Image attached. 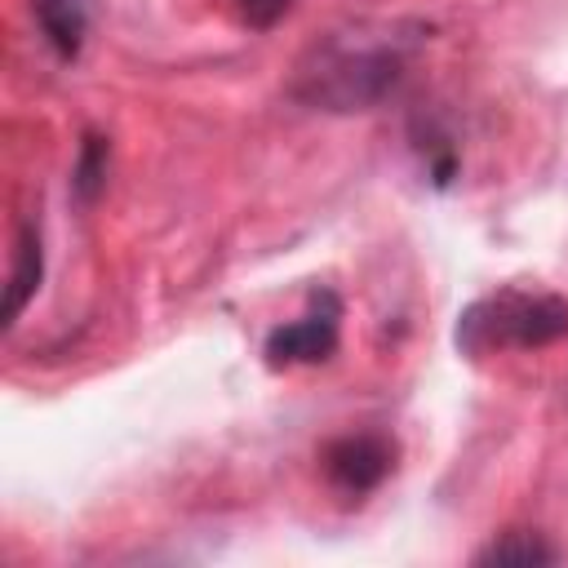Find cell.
Masks as SVG:
<instances>
[{
  "instance_id": "6da1fadb",
  "label": "cell",
  "mask_w": 568,
  "mask_h": 568,
  "mask_svg": "<svg viewBox=\"0 0 568 568\" xmlns=\"http://www.w3.org/2000/svg\"><path fill=\"white\" fill-rule=\"evenodd\" d=\"M422 40L417 22H377L355 31H333L297 67L293 98L315 111H368L404 75Z\"/></svg>"
},
{
  "instance_id": "7a4b0ae2",
  "label": "cell",
  "mask_w": 568,
  "mask_h": 568,
  "mask_svg": "<svg viewBox=\"0 0 568 568\" xmlns=\"http://www.w3.org/2000/svg\"><path fill=\"white\" fill-rule=\"evenodd\" d=\"M453 337L462 355L470 359L493 355V351H537V346L568 337V302L555 293L497 288L457 315Z\"/></svg>"
},
{
  "instance_id": "3957f363",
  "label": "cell",
  "mask_w": 568,
  "mask_h": 568,
  "mask_svg": "<svg viewBox=\"0 0 568 568\" xmlns=\"http://www.w3.org/2000/svg\"><path fill=\"white\" fill-rule=\"evenodd\" d=\"M337 337H342V302H337V293L315 288L306 315L293 320V324H280L266 337V364L271 368L320 364V359H328L337 351Z\"/></svg>"
},
{
  "instance_id": "277c9868",
  "label": "cell",
  "mask_w": 568,
  "mask_h": 568,
  "mask_svg": "<svg viewBox=\"0 0 568 568\" xmlns=\"http://www.w3.org/2000/svg\"><path fill=\"white\" fill-rule=\"evenodd\" d=\"M395 466V444L377 430H359V435H342L324 448V475L333 488L364 497L373 493Z\"/></svg>"
},
{
  "instance_id": "5b68a950",
  "label": "cell",
  "mask_w": 568,
  "mask_h": 568,
  "mask_svg": "<svg viewBox=\"0 0 568 568\" xmlns=\"http://www.w3.org/2000/svg\"><path fill=\"white\" fill-rule=\"evenodd\" d=\"M36 27L49 40V49L58 58H75L84 49V31H89V0H31Z\"/></svg>"
},
{
  "instance_id": "8992f818",
  "label": "cell",
  "mask_w": 568,
  "mask_h": 568,
  "mask_svg": "<svg viewBox=\"0 0 568 568\" xmlns=\"http://www.w3.org/2000/svg\"><path fill=\"white\" fill-rule=\"evenodd\" d=\"M44 275V248H40V231L22 226L18 244H13V271H9V293H4V328L18 324V315L27 311V302L36 297Z\"/></svg>"
},
{
  "instance_id": "52a82bcc",
  "label": "cell",
  "mask_w": 568,
  "mask_h": 568,
  "mask_svg": "<svg viewBox=\"0 0 568 568\" xmlns=\"http://www.w3.org/2000/svg\"><path fill=\"white\" fill-rule=\"evenodd\" d=\"M106 160H111L106 138L84 133L80 155H75V173H71V191H75V200H80V204H93V200H98V191L106 186Z\"/></svg>"
},
{
  "instance_id": "ba28073f",
  "label": "cell",
  "mask_w": 568,
  "mask_h": 568,
  "mask_svg": "<svg viewBox=\"0 0 568 568\" xmlns=\"http://www.w3.org/2000/svg\"><path fill=\"white\" fill-rule=\"evenodd\" d=\"M559 555L532 532H506L475 555V564H555Z\"/></svg>"
},
{
  "instance_id": "9c48e42d",
  "label": "cell",
  "mask_w": 568,
  "mask_h": 568,
  "mask_svg": "<svg viewBox=\"0 0 568 568\" xmlns=\"http://www.w3.org/2000/svg\"><path fill=\"white\" fill-rule=\"evenodd\" d=\"M288 4H293V0H235L240 18H244L248 27H257V31L275 27V22H280V18L288 13Z\"/></svg>"
}]
</instances>
